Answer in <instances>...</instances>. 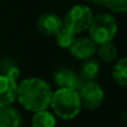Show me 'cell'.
<instances>
[{
  "label": "cell",
  "instance_id": "30bf717a",
  "mask_svg": "<svg viewBox=\"0 0 127 127\" xmlns=\"http://www.w3.org/2000/svg\"><path fill=\"white\" fill-rule=\"evenodd\" d=\"M22 124L21 113L11 105L0 106V127H20Z\"/></svg>",
  "mask_w": 127,
  "mask_h": 127
},
{
  "label": "cell",
  "instance_id": "7a4b0ae2",
  "mask_svg": "<svg viewBox=\"0 0 127 127\" xmlns=\"http://www.w3.org/2000/svg\"><path fill=\"white\" fill-rule=\"evenodd\" d=\"M50 107L59 118L65 121L74 119L83 107L78 90L71 88H58L53 93Z\"/></svg>",
  "mask_w": 127,
  "mask_h": 127
},
{
  "label": "cell",
  "instance_id": "8fae6325",
  "mask_svg": "<svg viewBox=\"0 0 127 127\" xmlns=\"http://www.w3.org/2000/svg\"><path fill=\"white\" fill-rule=\"evenodd\" d=\"M32 127H57L56 117L47 109L36 112L31 121Z\"/></svg>",
  "mask_w": 127,
  "mask_h": 127
},
{
  "label": "cell",
  "instance_id": "4fadbf2b",
  "mask_svg": "<svg viewBox=\"0 0 127 127\" xmlns=\"http://www.w3.org/2000/svg\"><path fill=\"white\" fill-rule=\"evenodd\" d=\"M112 76L114 81L121 87H127V57L119 59L113 68Z\"/></svg>",
  "mask_w": 127,
  "mask_h": 127
},
{
  "label": "cell",
  "instance_id": "52a82bcc",
  "mask_svg": "<svg viewBox=\"0 0 127 127\" xmlns=\"http://www.w3.org/2000/svg\"><path fill=\"white\" fill-rule=\"evenodd\" d=\"M54 81L59 88H71L78 90L83 85V78L69 68H59L54 74Z\"/></svg>",
  "mask_w": 127,
  "mask_h": 127
},
{
  "label": "cell",
  "instance_id": "6da1fadb",
  "mask_svg": "<svg viewBox=\"0 0 127 127\" xmlns=\"http://www.w3.org/2000/svg\"><path fill=\"white\" fill-rule=\"evenodd\" d=\"M53 90L46 80L37 77L26 78L18 84L17 99L25 109L39 112L50 106Z\"/></svg>",
  "mask_w": 127,
  "mask_h": 127
},
{
  "label": "cell",
  "instance_id": "ba28073f",
  "mask_svg": "<svg viewBox=\"0 0 127 127\" xmlns=\"http://www.w3.org/2000/svg\"><path fill=\"white\" fill-rule=\"evenodd\" d=\"M17 80L8 75H0V106L11 105L17 99Z\"/></svg>",
  "mask_w": 127,
  "mask_h": 127
},
{
  "label": "cell",
  "instance_id": "277c9868",
  "mask_svg": "<svg viewBox=\"0 0 127 127\" xmlns=\"http://www.w3.org/2000/svg\"><path fill=\"white\" fill-rule=\"evenodd\" d=\"M93 18L94 15L89 7L86 4H76L67 11L63 21L64 26L70 28L77 35L88 30Z\"/></svg>",
  "mask_w": 127,
  "mask_h": 127
},
{
  "label": "cell",
  "instance_id": "ac0fdd59",
  "mask_svg": "<svg viewBox=\"0 0 127 127\" xmlns=\"http://www.w3.org/2000/svg\"><path fill=\"white\" fill-rule=\"evenodd\" d=\"M87 1L95 3V4H98V6H104L105 4V0H87Z\"/></svg>",
  "mask_w": 127,
  "mask_h": 127
},
{
  "label": "cell",
  "instance_id": "3957f363",
  "mask_svg": "<svg viewBox=\"0 0 127 127\" xmlns=\"http://www.w3.org/2000/svg\"><path fill=\"white\" fill-rule=\"evenodd\" d=\"M116 19L110 13H100L93 18L88 31L89 38L96 45H101L112 41L117 33Z\"/></svg>",
  "mask_w": 127,
  "mask_h": 127
},
{
  "label": "cell",
  "instance_id": "9a60e30c",
  "mask_svg": "<svg viewBox=\"0 0 127 127\" xmlns=\"http://www.w3.org/2000/svg\"><path fill=\"white\" fill-rule=\"evenodd\" d=\"M97 49H98L97 50L98 57L104 63H113L117 58V55H118L116 46L114 44H112V41L99 45V48Z\"/></svg>",
  "mask_w": 127,
  "mask_h": 127
},
{
  "label": "cell",
  "instance_id": "e0dca14e",
  "mask_svg": "<svg viewBox=\"0 0 127 127\" xmlns=\"http://www.w3.org/2000/svg\"><path fill=\"white\" fill-rule=\"evenodd\" d=\"M7 75H8L9 77H11V78H13L15 80H17L20 76V70L18 69L17 67H11L10 69L7 71Z\"/></svg>",
  "mask_w": 127,
  "mask_h": 127
},
{
  "label": "cell",
  "instance_id": "5b68a950",
  "mask_svg": "<svg viewBox=\"0 0 127 127\" xmlns=\"http://www.w3.org/2000/svg\"><path fill=\"white\" fill-rule=\"evenodd\" d=\"M78 94L80 97L81 105L89 110L99 108L105 98L104 89L95 80L83 83V85L78 89Z\"/></svg>",
  "mask_w": 127,
  "mask_h": 127
},
{
  "label": "cell",
  "instance_id": "9c48e42d",
  "mask_svg": "<svg viewBox=\"0 0 127 127\" xmlns=\"http://www.w3.org/2000/svg\"><path fill=\"white\" fill-rule=\"evenodd\" d=\"M37 27L44 35L56 36L64 27V21L59 16L55 13H44L37 20Z\"/></svg>",
  "mask_w": 127,
  "mask_h": 127
},
{
  "label": "cell",
  "instance_id": "7c38bea8",
  "mask_svg": "<svg viewBox=\"0 0 127 127\" xmlns=\"http://www.w3.org/2000/svg\"><path fill=\"white\" fill-rule=\"evenodd\" d=\"M99 74H100V66L96 60L92 58L84 60V64L80 68V77L83 80H95L99 76Z\"/></svg>",
  "mask_w": 127,
  "mask_h": 127
},
{
  "label": "cell",
  "instance_id": "5bb4252c",
  "mask_svg": "<svg viewBox=\"0 0 127 127\" xmlns=\"http://www.w3.org/2000/svg\"><path fill=\"white\" fill-rule=\"evenodd\" d=\"M75 40H76V33L66 26H64L56 35V42L60 48L64 49H69Z\"/></svg>",
  "mask_w": 127,
  "mask_h": 127
},
{
  "label": "cell",
  "instance_id": "2e32d148",
  "mask_svg": "<svg viewBox=\"0 0 127 127\" xmlns=\"http://www.w3.org/2000/svg\"><path fill=\"white\" fill-rule=\"evenodd\" d=\"M105 7L112 12L124 13L127 12V0H105Z\"/></svg>",
  "mask_w": 127,
  "mask_h": 127
},
{
  "label": "cell",
  "instance_id": "8992f818",
  "mask_svg": "<svg viewBox=\"0 0 127 127\" xmlns=\"http://www.w3.org/2000/svg\"><path fill=\"white\" fill-rule=\"evenodd\" d=\"M70 55L79 60H87L92 58L97 51V45L89 37L78 38L69 47Z\"/></svg>",
  "mask_w": 127,
  "mask_h": 127
}]
</instances>
